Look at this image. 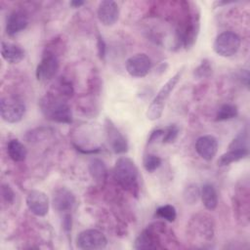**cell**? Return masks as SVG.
I'll return each mask as SVG.
<instances>
[{"label": "cell", "mask_w": 250, "mask_h": 250, "mask_svg": "<svg viewBox=\"0 0 250 250\" xmlns=\"http://www.w3.org/2000/svg\"><path fill=\"white\" fill-rule=\"evenodd\" d=\"M114 179L127 191L137 196L139 193V171L135 162L127 157H119L113 168Z\"/></svg>", "instance_id": "obj_1"}, {"label": "cell", "mask_w": 250, "mask_h": 250, "mask_svg": "<svg viewBox=\"0 0 250 250\" xmlns=\"http://www.w3.org/2000/svg\"><path fill=\"white\" fill-rule=\"evenodd\" d=\"M40 107L45 117L49 120L63 124L72 122L71 108L63 99L46 95L40 102Z\"/></svg>", "instance_id": "obj_2"}, {"label": "cell", "mask_w": 250, "mask_h": 250, "mask_svg": "<svg viewBox=\"0 0 250 250\" xmlns=\"http://www.w3.org/2000/svg\"><path fill=\"white\" fill-rule=\"evenodd\" d=\"M182 74H183V68H181L177 73H175L161 87V89L158 91L157 95L151 101V103L149 104V105H148V107L146 109V115L147 119H149L151 121H154V120H157V119H159L161 117L163 109H164L165 102L169 98L170 94L172 93V91L174 90L176 85L178 84L179 80L182 77Z\"/></svg>", "instance_id": "obj_3"}, {"label": "cell", "mask_w": 250, "mask_h": 250, "mask_svg": "<svg viewBox=\"0 0 250 250\" xmlns=\"http://www.w3.org/2000/svg\"><path fill=\"white\" fill-rule=\"evenodd\" d=\"M25 113V104L20 98L5 97L0 102V114L8 123L20 122Z\"/></svg>", "instance_id": "obj_4"}, {"label": "cell", "mask_w": 250, "mask_h": 250, "mask_svg": "<svg viewBox=\"0 0 250 250\" xmlns=\"http://www.w3.org/2000/svg\"><path fill=\"white\" fill-rule=\"evenodd\" d=\"M240 44L241 39L236 33L232 31H224L216 37L213 43V50L217 55L229 58L237 53Z\"/></svg>", "instance_id": "obj_5"}, {"label": "cell", "mask_w": 250, "mask_h": 250, "mask_svg": "<svg viewBox=\"0 0 250 250\" xmlns=\"http://www.w3.org/2000/svg\"><path fill=\"white\" fill-rule=\"evenodd\" d=\"M76 245L82 250L104 249L107 245V239L102 231L95 229H89L81 231L77 235Z\"/></svg>", "instance_id": "obj_6"}, {"label": "cell", "mask_w": 250, "mask_h": 250, "mask_svg": "<svg viewBox=\"0 0 250 250\" xmlns=\"http://www.w3.org/2000/svg\"><path fill=\"white\" fill-rule=\"evenodd\" d=\"M127 72L133 77H145L151 68L149 57L144 53L136 54L127 59L125 62Z\"/></svg>", "instance_id": "obj_7"}, {"label": "cell", "mask_w": 250, "mask_h": 250, "mask_svg": "<svg viewBox=\"0 0 250 250\" xmlns=\"http://www.w3.org/2000/svg\"><path fill=\"white\" fill-rule=\"evenodd\" d=\"M60 66L59 60L57 56L51 52H47L39 64L36 67V78L39 81H49L58 72Z\"/></svg>", "instance_id": "obj_8"}, {"label": "cell", "mask_w": 250, "mask_h": 250, "mask_svg": "<svg viewBox=\"0 0 250 250\" xmlns=\"http://www.w3.org/2000/svg\"><path fill=\"white\" fill-rule=\"evenodd\" d=\"M26 205L32 214L38 217H44L49 211V197L44 191L33 189L26 196Z\"/></svg>", "instance_id": "obj_9"}, {"label": "cell", "mask_w": 250, "mask_h": 250, "mask_svg": "<svg viewBox=\"0 0 250 250\" xmlns=\"http://www.w3.org/2000/svg\"><path fill=\"white\" fill-rule=\"evenodd\" d=\"M98 19L104 26H111L116 23L119 19V8L116 2L112 0H104L99 4Z\"/></svg>", "instance_id": "obj_10"}, {"label": "cell", "mask_w": 250, "mask_h": 250, "mask_svg": "<svg viewBox=\"0 0 250 250\" xmlns=\"http://www.w3.org/2000/svg\"><path fill=\"white\" fill-rule=\"evenodd\" d=\"M105 129L107 140L113 152L117 154L127 152L129 147L127 140L109 119H105Z\"/></svg>", "instance_id": "obj_11"}, {"label": "cell", "mask_w": 250, "mask_h": 250, "mask_svg": "<svg viewBox=\"0 0 250 250\" xmlns=\"http://www.w3.org/2000/svg\"><path fill=\"white\" fill-rule=\"evenodd\" d=\"M218 140L212 135L199 137L195 142V150L204 160H212L218 151Z\"/></svg>", "instance_id": "obj_12"}, {"label": "cell", "mask_w": 250, "mask_h": 250, "mask_svg": "<svg viewBox=\"0 0 250 250\" xmlns=\"http://www.w3.org/2000/svg\"><path fill=\"white\" fill-rule=\"evenodd\" d=\"M28 24V16L21 10L13 11L6 21V32L10 36H14L23 29Z\"/></svg>", "instance_id": "obj_13"}, {"label": "cell", "mask_w": 250, "mask_h": 250, "mask_svg": "<svg viewBox=\"0 0 250 250\" xmlns=\"http://www.w3.org/2000/svg\"><path fill=\"white\" fill-rule=\"evenodd\" d=\"M52 203L57 211L66 212L74 206L75 196L66 188H60L54 191Z\"/></svg>", "instance_id": "obj_14"}, {"label": "cell", "mask_w": 250, "mask_h": 250, "mask_svg": "<svg viewBox=\"0 0 250 250\" xmlns=\"http://www.w3.org/2000/svg\"><path fill=\"white\" fill-rule=\"evenodd\" d=\"M1 55L2 58L9 63H18L24 59L25 51L19 45L2 41L1 42Z\"/></svg>", "instance_id": "obj_15"}, {"label": "cell", "mask_w": 250, "mask_h": 250, "mask_svg": "<svg viewBox=\"0 0 250 250\" xmlns=\"http://www.w3.org/2000/svg\"><path fill=\"white\" fill-rule=\"evenodd\" d=\"M158 239L151 228H147L143 230L135 240L134 248L138 250L142 249H156L159 247Z\"/></svg>", "instance_id": "obj_16"}, {"label": "cell", "mask_w": 250, "mask_h": 250, "mask_svg": "<svg viewBox=\"0 0 250 250\" xmlns=\"http://www.w3.org/2000/svg\"><path fill=\"white\" fill-rule=\"evenodd\" d=\"M200 197L203 205L207 210H214L218 204V194L212 184L206 183L200 188Z\"/></svg>", "instance_id": "obj_17"}, {"label": "cell", "mask_w": 250, "mask_h": 250, "mask_svg": "<svg viewBox=\"0 0 250 250\" xmlns=\"http://www.w3.org/2000/svg\"><path fill=\"white\" fill-rule=\"evenodd\" d=\"M249 154L248 148H231L229 151L223 153L218 159L219 166H227L233 162H237Z\"/></svg>", "instance_id": "obj_18"}, {"label": "cell", "mask_w": 250, "mask_h": 250, "mask_svg": "<svg viewBox=\"0 0 250 250\" xmlns=\"http://www.w3.org/2000/svg\"><path fill=\"white\" fill-rule=\"evenodd\" d=\"M89 172L91 177L98 183H103L106 180L107 169L104 162L97 157H94L89 162Z\"/></svg>", "instance_id": "obj_19"}, {"label": "cell", "mask_w": 250, "mask_h": 250, "mask_svg": "<svg viewBox=\"0 0 250 250\" xmlns=\"http://www.w3.org/2000/svg\"><path fill=\"white\" fill-rule=\"evenodd\" d=\"M7 151L10 158L15 162H21L26 158L27 150L19 140L13 139L8 143Z\"/></svg>", "instance_id": "obj_20"}, {"label": "cell", "mask_w": 250, "mask_h": 250, "mask_svg": "<svg viewBox=\"0 0 250 250\" xmlns=\"http://www.w3.org/2000/svg\"><path fill=\"white\" fill-rule=\"evenodd\" d=\"M238 114V109L236 105L231 104H225L217 111L216 120L217 121H226L232 118H235Z\"/></svg>", "instance_id": "obj_21"}, {"label": "cell", "mask_w": 250, "mask_h": 250, "mask_svg": "<svg viewBox=\"0 0 250 250\" xmlns=\"http://www.w3.org/2000/svg\"><path fill=\"white\" fill-rule=\"evenodd\" d=\"M183 196L187 204H194L200 197V188L197 184H189L185 188Z\"/></svg>", "instance_id": "obj_22"}, {"label": "cell", "mask_w": 250, "mask_h": 250, "mask_svg": "<svg viewBox=\"0 0 250 250\" xmlns=\"http://www.w3.org/2000/svg\"><path fill=\"white\" fill-rule=\"evenodd\" d=\"M161 163H162L161 158L158 155L153 153H148L145 155L143 160L144 168L148 173H152L155 170H157L161 166Z\"/></svg>", "instance_id": "obj_23"}, {"label": "cell", "mask_w": 250, "mask_h": 250, "mask_svg": "<svg viewBox=\"0 0 250 250\" xmlns=\"http://www.w3.org/2000/svg\"><path fill=\"white\" fill-rule=\"evenodd\" d=\"M156 216H158L161 219H164L167 222H174L177 218V212H176V208L173 205L170 204H165L162 205L160 207H158L156 209L155 212Z\"/></svg>", "instance_id": "obj_24"}, {"label": "cell", "mask_w": 250, "mask_h": 250, "mask_svg": "<svg viewBox=\"0 0 250 250\" xmlns=\"http://www.w3.org/2000/svg\"><path fill=\"white\" fill-rule=\"evenodd\" d=\"M179 135V128L175 124H171L164 129V134L162 137L163 144H171L175 142Z\"/></svg>", "instance_id": "obj_25"}, {"label": "cell", "mask_w": 250, "mask_h": 250, "mask_svg": "<svg viewBox=\"0 0 250 250\" xmlns=\"http://www.w3.org/2000/svg\"><path fill=\"white\" fill-rule=\"evenodd\" d=\"M212 72V67L207 60H203L201 63L194 69V76L197 78L208 77Z\"/></svg>", "instance_id": "obj_26"}, {"label": "cell", "mask_w": 250, "mask_h": 250, "mask_svg": "<svg viewBox=\"0 0 250 250\" xmlns=\"http://www.w3.org/2000/svg\"><path fill=\"white\" fill-rule=\"evenodd\" d=\"M229 148H248L247 146V134L239 133L229 144Z\"/></svg>", "instance_id": "obj_27"}, {"label": "cell", "mask_w": 250, "mask_h": 250, "mask_svg": "<svg viewBox=\"0 0 250 250\" xmlns=\"http://www.w3.org/2000/svg\"><path fill=\"white\" fill-rule=\"evenodd\" d=\"M1 192H2V197L7 203H12L15 198V193L12 188L8 184H3L1 188Z\"/></svg>", "instance_id": "obj_28"}, {"label": "cell", "mask_w": 250, "mask_h": 250, "mask_svg": "<svg viewBox=\"0 0 250 250\" xmlns=\"http://www.w3.org/2000/svg\"><path fill=\"white\" fill-rule=\"evenodd\" d=\"M97 46H98V54L99 58L101 60H104L105 58V50H106V45L105 42L103 38L102 35H98V40H97Z\"/></svg>", "instance_id": "obj_29"}, {"label": "cell", "mask_w": 250, "mask_h": 250, "mask_svg": "<svg viewBox=\"0 0 250 250\" xmlns=\"http://www.w3.org/2000/svg\"><path fill=\"white\" fill-rule=\"evenodd\" d=\"M163 134H164V129H155L153 130L148 139H147V144H151V143H154L156 140L160 139L163 137Z\"/></svg>", "instance_id": "obj_30"}, {"label": "cell", "mask_w": 250, "mask_h": 250, "mask_svg": "<svg viewBox=\"0 0 250 250\" xmlns=\"http://www.w3.org/2000/svg\"><path fill=\"white\" fill-rule=\"evenodd\" d=\"M240 78H241V81L243 82L244 80V84L246 87H248V81H249V72L247 69H243L242 72H241V75H240Z\"/></svg>", "instance_id": "obj_31"}, {"label": "cell", "mask_w": 250, "mask_h": 250, "mask_svg": "<svg viewBox=\"0 0 250 250\" xmlns=\"http://www.w3.org/2000/svg\"><path fill=\"white\" fill-rule=\"evenodd\" d=\"M84 4V1H80V0H74L70 2V6H72L73 8H79L80 6H82Z\"/></svg>", "instance_id": "obj_32"}]
</instances>
